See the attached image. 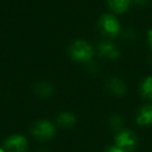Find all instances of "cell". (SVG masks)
Masks as SVG:
<instances>
[{"label":"cell","instance_id":"1","mask_svg":"<svg viewBox=\"0 0 152 152\" xmlns=\"http://www.w3.org/2000/svg\"><path fill=\"white\" fill-rule=\"evenodd\" d=\"M69 54L72 59L78 63H90L94 56L93 47L83 40H77L72 43L69 48Z\"/></svg>","mask_w":152,"mask_h":152},{"label":"cell","instance_id":"2","mask_svg":"<svg viewBox=\"0 0 152 152\" xmlns=\"http://www.w3.org/2000/svg\"><path fill=\"white\" fill-rule=\"evenodd\" d=\"M99 29L104 36L108 38H115L120 34V23L114 15L104 14L99 19Z\"/></svg>","mask_w":152,"mask_h":152},{"label":"cell","instance_id":"3","mask_svg":"<svg viewBox=\"0 0 152 152\" xmlns=\"http://www.w3.org/2000/svg\"><path fill=\"white\" fill-rule=\"evenodd\" d=\"M31 132L36 139L40 141H48L55 135V127L49 121L41 120L34 124Z\"/></svg>","mask_w":152,"mask_h":152},{"label":"cell","instance_id":"4","mask_svg":"<svg viewBox=\"0 0 152 152\" xmlns=\"http://www.w3.org/2000/svg\"><path fill=\"white\" fill-rule=\"evenodd\" d=\"M28 148V142L22 134H12L3 143V149L7 152H25Z\"/></svg>","mask_w":152,"mask_h":152},{"label":"cell","instance_id":"5","mask_svg":"<svg viewBox=\"0 0 152 152\" xmlns=\"http://www.w3.org/2000/svg\"><path fill=\"white\" fill-rule=\"evenodd\" d=\"M115 142H116L117 147L121 148L125 151H128V150L135 148L137 144V137L131 130L124 129V130L118 132V134L115 137Z\"/></svg>","mask_w":152,"mask_h":152},{"label":"cell","instance_id":"6","mask_svg":"<svg viewBox=\"0 0 152 152\" xmlns=\"http://www.w3.org/2000/svg\"><path fill=\"white\" fill-rule=\"evenodd\" d=\"M98 50L101 56L108 59H117L120 55L119 49L110 42H101L98 45Z\"/></svg>","mask_w":152,"mask_h":152},{"label":"cell","instance_id":"7","mask_svg":"<svg viewBox=\"0 0 152 152\" xmlns=\"http://www.w3.org/2000/svg\"><path fill=\"white\" fill-rule=\"evenodd\" d=\"M137 123L141 126H147V125L152 124V105L147 104V105L142 106L139 110L135 119Z\"/></svg>","mask_w":152,"mask_h":152},{"label":"cell","instance_id":"8","mask_svg":"<svg viewBox=\"0 0 152 152\" xmlns=\"http://www.w3.org/2000/svg\"><path fill=\"white\" fill-rule=\"evenodd\" d=\"M106 87H107V90L110 91V93L116 96L124 95L127 90L126 85L119 78H110L106 83Z\"/></svg>","mask_w":152,"mask_h":152},{"label":"cell","instance_id":"9","mask_svg":"<svg viewBox=\"0 0 152 152\" xmlns=\"http://www.w3.org/2000/svg\"><path fill=\"white\" fill-rule=\"evenodd\" d=\"M106 2L114 13L123 14L129 9L131 0H106Z\"/></svg>","mask_w":152,"mask_h":152},{"label":"cell","instance_id":"10","mask_svg":"<svg viewBox=\"0 0 152 152\" xmlns=\"http://www.w3.org/2000/svg\"><path fill=\"white\" fill-rule=\"evenodd\" d=\"M34 91L38 94L39 96L43 98L50 97L53 94L54 90H53L52 85H50L49 83H45V81H41V83H37L36 87H34Z\"/></svg>","mask_w":152,"mask_h":152},{"label":"cell","instance_id":"11","mask_svg":"<svg viewBox=\"0 0 152 152\" xmlns=\"http://www.w3.org/2000/svg\"><path fill=\"white\" fill-rule=\"evenodd\" d=\"M141 95L143 96L145 99L152 101V76H148L143 80L141 83Z\"/></svg>","mask_w":152,"mask_h":152},{"label":"cell","instance_id":"12","mask_svg":"<svg viewBox=\"0 0 152 152\" xmlns=\"http://www.w3.org/2000/svg\"><path fill=\"white\" fill-rule=\"evenodd\" d=\"M57 123L61 126L66 127V128H70V127L75 125L76 117L74 115L70 114V113H61L57 117Z\"/></svg>","mask_w":152,"mask_h":152},{"label":"cell","instance_id":"13","mask_svg":"<svg viewBox=\"0 0 152 152\" xmlns=\"http://www.w3.org/2000/svg\"><path fill=\"white\" fill-rule=\"evenodd\" d=\"M121 123H122V121H121L120 117H113L112 121H110V124H112V126L115 127V128H118L121 125Z\"/></svg>","mask_w":152,"mask_h":152},{"label":"cell","instance_id":"14","mask_svg":"<svg viewBox=\"0 0 152 152\" xmlns=\"http://www.w3.org/2000/svg\"><path fill=\"white\" fill-rule=\"evenodd\" d=\"M147 40H148V44H149V47L151 48V50H152V28L149 30V31H148Z\"/></svg>","mask_w":152,"mask_h":152},{"label":"cell","instance_id":"15","mask_svg":"<svg viewBox=\"0 0 152 152\" xmlns=\"http://www.w3.org/2000/svg\"><path fill=\"white\" fill-rule=\"evenodd\" d=\"M107 152H126V151L123 150V149H121V148L117 147V146H115V147L110 148V149L107 150Z\"/></svg>","mask_w":152,"mask_h":152},{"label":"cell","instance_id":"16","mask_svg":"<svg viewBox=\"0 0 152 152\" xmlns=\"http://www.w3.org/2000/svg\"><path fill=\"white\" fill-rule=\"evenodd\" d=\"M133 1L137 5H145L148 2V0H133Z\"/></svg>","mask_w":152,"mask_h":152},{"label":"cell","instance_id":"17","mask_svg":"<svg viewBox=\"0 0 152 152\" xmlns=\"http://www.w3.org/2000/svg\"><path fill=\"white\" fill-rule=\"evenodd\" d=\"M0 152H7V151H5V150L3 149V148H0Z\"/></svg>","mask_w":152,"mask_h":152},{"label":"cell","instance_id":"18","mask_svg":"<svg viewBox=\"0 0 152 152\" xmlns=\"http://www.w3.org/2000/svg\"><path fill=\"white\" fill-rule=\"evenodd\" d=\"M41 152H44V151H41Z\"/></svg>","mask_w":152,"mask_h":152}]
</instances>
